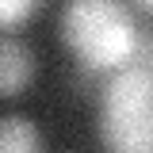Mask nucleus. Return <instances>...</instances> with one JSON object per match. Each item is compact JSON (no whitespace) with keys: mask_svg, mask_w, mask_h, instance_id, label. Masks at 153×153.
<instances>
[{"mask_svg":"<svg viewBox=\"0 0 153 153\" xmlns=\"http://www.w3.org/2000/svg\"><path fill=\"white\" fill-rule=\"evenodd\" d=\"M100 142L107 153H153V69L123 65L100 100Z\"/></svg>","mask_w":153,"mask_h":153,"instance_id":"nucleus-2","label":"nucleus"},{"mask_svg":"<svg viewBox=\"0 0 153 153\" xmlns=\"http://www.w3.org/2000/svg\"><path fill=\"white\" fill-rule=\"evenodd\" d=\"M35 76V54L27 42L0 35V96H19Z\"/></svg>","mask_w":153,"mask_h":153,"instance_id":"nucleus-3","label":"nucleus"},{"mask_svg":"<svg viewBox=\"0 0 153 153\" xmlns=\"http://www.w3.org/2000/svg\"><path fill=\"white\" fill-rule=\"evenodd\" d=\"M61 38L88 69H123L138 50L130 12L111 0H76L61 12Z\"/></svg>","mask_w":153,"mask_h":153,"instance_id":"nucleus-1","label":"nucleus"},{"mask_svg":"<svg viewBox=\"0 0 153 153\" xmlns=\"http://www.w3.org/2000/svg\"><path fill=\"white\" fill-rule=\"evenodd\" d=\"M31 12H35V4H31V0H0V31L19 27Z\"/></svg>","mask_w":153,"mask_h":153,"instance_id":"nucleus-5","label":"nucleus"},{"mask_svg":"<svg viewBox=\"0 0 153 153\" xmlns=\"http://www.w3.org/2000/svg\"><path fill=\"white\" fill-rule=\"evenodd\" d=\"M0 153H42V134L23 115L0 119Z\"/></svg>","mask_w":153,"mask_h":153,"instance_id":"nucleus-4","label":"nucleus"}]
</instances>
